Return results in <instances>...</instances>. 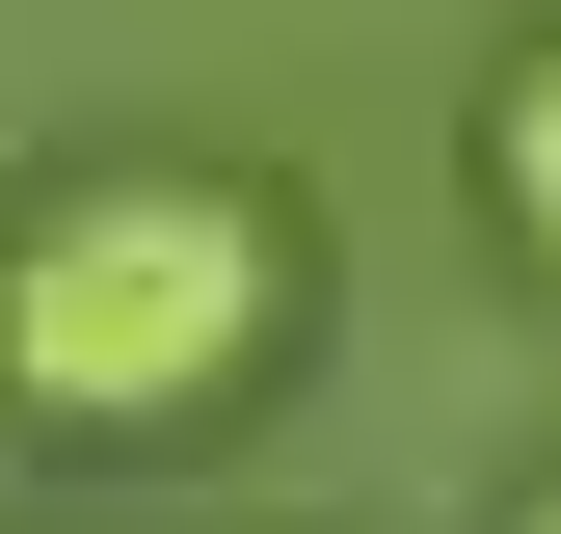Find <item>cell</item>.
<instances>
[{"label":"cell","mask_w":561,"mask_h":534,"mask_svg":"<svg viewBox=\"0 0 561 534\" xmlns=\"http://www.w3.org/2000/svg\"><path fill=\"white\" fill-rule=\"evenodd\" d=\"M295 321V214L241 161H54L0 214V400L27 428H215Z\"/></svg>","instance_id":"6da1fadb"},{"label":"cell","mask_w":561,"mask_h":534,"mask_svg":"<svg viewBox=\"0 0 561 534\" xmlns=\"http://www.w3.org/2000/svg\"><path fill=\"white\" fill-rule=\"evenodd\" d=\"M481 214H508V267L561 294V27L508 54V81H481Z\"/></svg>","instance_id":"7a4b0ae2"},{"label":"cell","mask_w":561,"mask_h":534,"mask_svg":"<svg viewBox=\"0 0 561 534\" xmlns=\"http://www.w3.org/2000/svg\"><path fill=\"white\" fill-rule=\"evenodd\" d=\"M508 534H561V481H508Z\"/></svg>","instance_id":"3957f363"}]
</instances>
